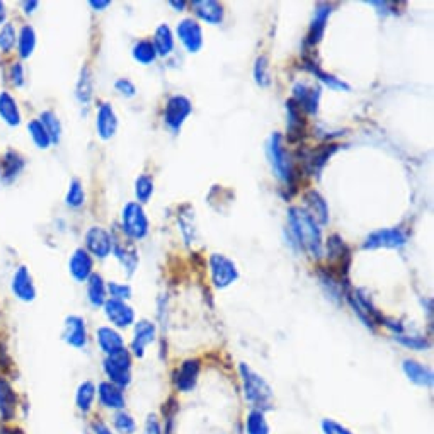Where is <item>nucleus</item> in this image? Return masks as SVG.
Instances as JSON below:
<instances>
[{
  "label": "nucleus",
  "instance_id": "obj_1",
  "mask_svg": "<svg viewBox=\"0 0 434 434\" xmlns=\"http://www.w3.org/2000/svg\"><path fill=\"white\" fill-rule=\"evenodd\" d=\"M288 222L292 226V233L300 247L312 258L322 256V232L319 224L307 213V210L300 206H292L288 211Z\"/></svg>",
  "mask_w": 434,
  "mask_h": 434
},
{
  "label": "nucleus",
  "instance_id": "obj_2",
  "mask_svg": "<svg viewBox=\"0 0 434 434\" xmlns=\"http://www.w3.org/2000/svg\"><path fill=\"white\" fill-rule=\"evenodd\" d=\"M240 376L244 383V395L256 410H269L273 407V390L262 376L258 375L251 366L240 365Z\"/></svg>",
  "mask_w": 434,
  "mask_h": 434
},
{
  "label": "nucleus",
  "instance_id": "obj_3",
  "mask_svg": "<svg viewBox=\"0 0 434 434\" xmlns=\"http://www.w3.org/2000/svg\"><path fill=\"white\" fill-rule=\"evenodd\" d=\"M267 153H269L271 164H273L274 172L279 179L283 181L288 186H293L295 184V165H293L292 157H290L288 150L285 147V140L279 133H273L269 138V143H267Z\"/></svg>",
  "mask_w": 434,
  "mask_h": 434
},
{
  "label": "nucleus",
  "instance_id": "obj_4",
  "mask_svg": "<svg viewBox=\"0 0 434 434\" xmlns=\"http://www.w3.org/2000/svg\"><path fill=\"white\" fill-rule=\"evenodd\" d=\"M104 372L109 382L116 387L124 388L131 382V356L126 349L109 354L104 361Z\"/></svg>",
  "mask_w": 434,
  "mask_h": 434
},
{
  "label": "nucleus",
  "instance_id": "obj_5",
  "mask_svg": "<svg viewBox=\"0 0 434 434\" xmlns=\"http://www.w3.org/2000/svg\"><path fill=\"white\" fill-rule=\"evenodd\" d=\"M122 224L123 233L131 240H140L149 233V218L138 203H128L124 206Z\"/></svg>",
  "mask_w": 434,
  "mask_h": 434
},
{
  "label": "nucleus",
  "instance_id": "obj_6",
  "mask_svg": "<svg viewBox=\"0 0 434 434\" xmlns=\"http://www.w3.org/2000/svg\"><path fill=\"white\" fill-rule=\"evenodd\" d=\"M210 269H211V278L217 288H226V286L232 285L233 281L239 279V269L233 264V260H230L224 254H211L210 258Z\"/></svg>",
  "mask_w": 434,
  "mask_h": 434
},
{
  "label": "nucleus",
  "instance_id": "obj_7",
  "mask_svg": "<svg viewBox=\"0 0 434 434\" xmlns=\"http://www.w3.org/2000/svg\"><path fill=\"white\" fill-rule=\"evenodd\" d=\"M111 249L115 251L116 258L123 264L124 269L128 271V274H133L138 266V251L135 244L131 242L130 237L124 235L123 230L122 232H116L111 237Z\"/></svg>",
  "mask_w": 434,
  "mask_h": 434
},
{
  "label": "nucleus",
  "instance_id": "obj_8",
  "mask_svg": "<svg viewBox=\"0 0 434 434\" xmlns=\"http://www.w3.org/2000/svg\"><path fill=\"white\" fill-rule=\"evenodd\" d=\"M192 106L191 101L187 99L186 96H172L169 97L167 106H165V112H164V122L169 128L177 133L183 126L184 122H186L187 116L191 115Z\"/></svg>",
  "mask_w": 434,
  "mask_h": 434
},
{
  "label": "nucleus",
  "instance_id": "obj_9",
  "mask_svg": "<svg viewBox=\"0 0 434 434\" xmlns=\"http://www.w3.org/2000/svg\"><path fill=\"white\" fill-rule=\"evenodd\" d=\"M406 242H407V235L400 228H382V230H376V232L369 233L363 247L365 249H380V247L397 249V247H402V245H406Z\"/></svg>",
  "mask_w": 434,
  "mask_h": 434
},
{
  "label": "nucleus",
  "instance_id": "obj_10",
  "mask_svg": "<svg viewBox=\"0 0 434 434\" xmlns=\"http://www.w3.org/2000/svg\"><path fill=\"white\" fill-rule=\"evenodd\" d=\"M293 103L298 108L303 109L308 115H317L319 112V103H320V89L319 87H312L307 84H298L293 85Z\"/></svg>",
  "mask_w": 434,
  "mask_h": 434
},
{
  "label": "nucleus",
  "instance_id": "obj_11",
  "mask_svg": "<svg viewBox=\"0 0 434 434\" xmlns=\"http://www.w3.org/2000/svg\"><path fill=\"white\" fill-rule=\"evenodd\" d=\"M177 36L190 53H198L203 47L201 26L192 19H183L177 24Z\"/></svg>",
  "mask_w": 434,
  "mask_h": 434
},
{
  "label": "nucleus",
  "instance_id": "obj_12",
  "mask_svg": "<svg viewBox=\"0 0 434 434\" xmlns=\"http://www.w3.org/2000/svg\"><path fill=\"white\" fill-rule=\"evenodd\" d=\"M104 312L106 317L115 324L116 327H128L133 324L135 320V312L130 305H126L122 300H106L104 303Z\"/></svg>",
  "mask_w": 434,
  "mask_h": 434
},
{
  "label": "nucleus",
  "instance_id": "obj_13",
  "mask_svg": "<svg viewBox=\"0 0 434 434\" xmlns=\"http://www.w3.org/2000/svg\"><path fill=\"white\" fill-rule=\"evenodd\" d=\"M331 12H332V7L329 6V3H317L315 6V14H313L310 29H308V35H307V41H305L308 47H315V44L322 40Z\"/></svg>",
  "mask_w": 434,
  "mask_h": 434
},
{
  "label": "nucleus",
  "instance_id": "obj_14",
  "mask_svg": "<svg viewBox=\"0 0 434 434\" xmlns=\"http://www.w3.org/2000/svg\"><path fill=\"white\" fill-rule=\"evenodd\" d=\"M85 244L87 249L101 259L108 258L109 252H111V235L101 226H92L85 233Z\"/></svg>",
  "mask_w": 434,
  "mask_h": 434
},
{
  "label": "nucleus",
  "instance_id": "obj_15",
  "mask_svg": "<svg viewBox=\"0 0 434 434\" xmlns=\"http://www.w3.org/2000/svg\"><path fill=\"white\" fill-rule=\"evenodd\" d=\"M156 324L149 322V320H140V322L135 326L133 332V341H131V349L137 354L138 358L143 356L145 353V347L149 344H152L156 341Z\"/></svg>",
  "mask_w": 434,
  "mask_h": 434
},
{
  "label": "nucleus",
  "instance_id": "obj_16",
  "mask_svg": "<svg viewBox=\"0 0 434 434\" xmlns=\"http://www.w3.org/2000/svg\"><path fill=\"white\" fill-rule=\"evenodd\" d=\"M305 205H307V213L317 224H329V206H327V201L319 191L310 190L305 192Z\"/></svg>",
  "mask_w": 434,
  "mask_h": 434
},
{
  "label": "nucleus",
  "instance_id": "obj_17",
  "mask_svg": "<svg viewBox=\"0 0 434 434\" xmlns=\"http://www.w3.org/2000/svg\"><path fill=\"white\" fill-rule=\"evenodd\" d=\"M199 369H201V365L198 360L184 361L176 373V387L181 392L192 390L196 387V382H198Z\"/></svg>",
  "mask_w": 434,
  "mask_h": 434
},
{
  "label": "nucleus",
  "instance_id": "obj_18",
  "mask_svg": "<svg viewBox=\"0 0 434 434\" xmlns=\"http://www.w3.org/2000/svg\"><path fill=\"white\" fill-rule=\"evenodd\" d=\"M194 14L208 24H220L224 21V6L215 0H194L191 3Z\"/></svg>",
  "mask_w": 434,
  "mask_h": 434
},
{
  "label": "nucleus",
  "instance_id": "obj_19",
  "mask_svg": "<svg viewBox=\"0 0 434 434\" xmlns=\"http://www.w3.org/2000/svg\"><path fill=\"white\" fill-rule=\"evenodd\" d=\"M63 339L74 347H84L87 342V331L85 324L81 317L72 315L65 320V327H63Z\"/></svg>",
  "mask_w": 434,
  "mask_h": 434
},
{
  "label": "nucleus",
  "instance_id": "obj_20",
  "mask_svg": "<svg viewBox=\"0 0 434 434\" xmlns=\"http://www.w3.org/2000/svg\"><path fill=\"white\" fill-rule=\"evenodd\" d=\"M286 111H288V123H286V128H288V142L295 143L298 140L303 138L305 119L301 116L300 108L292 99L286 103Z\"/></svg>",
  "mask_w": 434,
  "mask_h": 434
},
{
  "label": "nucleus",
  "instance_id": "obj_21",
  "mask_svg": "<svg viewBox=\"0 0 434 434\" xmlns=\"http://www.w3.org/2000/svg\"><path fill=\"white\" fill-rule=\"evenodd\" d=\"M339 145H320L319 149H315L307 156V171L312 176H319L322 172L324 165L327 164V160L337 152Z\"/></svg>",
  "mask_w": 434,
  "mask_h": 434
},
{
  "label": "nucleus",
  "instance_id": "obj_22",
  "mask_svg": "<svg viewBox=\"0 0 434 434\" xmlns=\"http://www.w3.org/2000/svg\"><path fill=\"white\" fill-rule=\"evenodd\" d=\"M97 133L103 140H109L112 135L116 133V128H118V119H116L115 111L109 104H101L99 111H97Z\"/></svg>",
  "mask_w": 434,
  "mask_h": 434
},
{
  "label": "nucleus",
  "instance_id": "obj_23",
  "mask_svg": "<svg viewBox=\"0 0 434 434\" xmlns=\"http://www.w3.org/2000/svg\"><path fill=\"white\" fill-rule=\"evenodd\" d=\"M97 394H99V400L104 407L112 410H122L124 407V395L123 388L116 387L111 382H103L97 388Z\"/></svg>",
  "mask_w": 434,
  "mask_h": 434
},
{
  "label": "nucleus",
  "instance_id": "obj_24",
  "mask_svg": "<svg viewBox=\"0 0 434 434\" xmlns=\"http://www.w3.org/2000/svg\"><path fill=\"white\" fill-rule=\"evenodd\" d=\"M70 273L77 281H85L92 274V258L84 249H77L70 259Z\"/></svg>",
  "mask_w": 434,
  "mask_h": 434
},
{
  "label": "nucleus",
  "instance_id": "obj_25",
  "mask_svg": "<svg viewBox=\"0 0 434 434\" xmlns=\"http://www.w3.org/2000/svg\"><path fill=\"white\" fill-rule=\"evenodd\" d=\"M403 373H406V376L410 382L419 385V387H431L433 385L431 369L426 368L424 365L417 363V361L414 360L403 361Z\"/></svg>",
  "mask_w": 434,
  "mask_h": 434
},
{
  "label": "nucleus",
  "instance_id": "obj_26",
  "mask_svg": "<svg viewBox=\"0 0 434 434\" xmlns=\"http://www.w3.org/2000/svg\"><path fill=\"white\" fill-rule=\"evenodd\" d=\"M17 397L14 394L12 387L0 376V414L3 421H12L16 416Z\"/></svg>",
  "mask_w": 434,
  "mask_h": 434
},
{
  "label": "nucleus",
  "instance_id": "obj_27",
  "mask_svg": "<svg viewBox=\"0 0 434 434\" xmlns=\"http://www.w3.org/2000/svg\"><path fill=\"white\" fill-rule=\"evenodd\" d=\"M97 342H99L101 349H103L108 356L109 354H115L118 353V351L124 349L123 337L115 329H111V327H99V329H97Z\"/></svg>",
  "mask_w": 434,
  "mask_h": 434
},
{
  "label": "nucleus",
  "instance_id": "obj_28",
  "mask_svg": "<svg viewBox=\"0 0 434 434\" xmlns=\"http://www.w3.org/2000/svg\"><path fill=\"white\" fill-rule=\"evenodd\" d=\"M327 256L332 260H337L339 267L342 273H347V266H349V251H347L344 240L339 235H331L327 240Z\"/></svg>",
  "mask_w": 434,
  "mask_h": 434
},
{
  "label": "nucleus",
  "instance_id": "obj_29",
  "mask_svg": "<svg viewBox=\"0 0 434 434\" xmlns=\"http://www.w3.org/2000/svg\"><path fill=\"white\" fill-rule=\"evenodd\" d=\"M12 290H14V293H16V295L24 301H29V300H33V298H35V295H36L35 286H33L31 276H29V273H28V269H26V267H19L16 276H14Z\"/></svg>",
  "mask_w": 434,
  "mask_h": 434
},
{
  "label": "nucleus",
  "instance_id": "obj_30",
  "mask_svg": "<svg viewBox=\"0 0 434 434\" xmlns=\"http://www.w3.org/2000/svg\"><path fill=\"white\" fill-rule=\"evenodd\" d=\"M153 48H156L157 55L167 56L169 53L174 50V36L171 28L167 24H160L156 29V35H153Z\"/></svg>",
  "mask_w": 434,
  "mask_h": 434
},
{
  "label": "nucleus",
  "instance_id": "obj_31",
  "mask_svg": "<svg viewBox=\"0 0 434 434\" xmlns=\"http://www.w3.org/2000/svg\"><path fill=\"white\" fill-rule=\"evenodd\" d=\"M305 69H307L308 72H312V74L315 75L317 78H320V81H322L326 85H329L331 89H334V90H349V85H347L346 82H342L341 78H337V77H334V75H331V74H327V72H324L319 65H317V63H313L312 60H305Z\"/></svg>",
  "mask_w": 434,
  "mask_h": 434
},
{
  "label": "nucleus",
  "instance_id": "obj_32",
  "mask_svg": "<svg viewBox=\"0 0 434 434\" xmlns=\"http://www.w3.org/2000/svg\"><path fill=\"white\" fill-rule=\"evenodd\" d=\"M87 295H89V301L94 307H101L106 303V285L99 274H90Z\"/></svg>",
  "mask_w": 434,
  "mask_h": 434
},
{
  "label": "nucleus",
  "instance_id": "obj_33",
  "mask_svg": "<svg viewBox=\"0 0 434 434\" xmlns=\"http://www.w3.org/2000/svg\"><path fill=\"white\" fill-rule=\"evenodd\" d=\"M0 116H2L7 123L12 124V126L21 122V115H19L16 101H14L7 92L0 94Z\"/></svg>",
  "mask_w": 434,
  "mask_h": 434
},
{
  "label": "nucleus",
  "instance_id": "obj_34",
  "mask_svg": "<svg viewBox=\"0 0 434 434\" xmlns=\"http://www.w3.org/2000/svg\"><path fill=\"white\" fill-rule=\"evenodd\" d=\"M94 399H96V387L94 383L84 382L78 387L77 395H75V402H77V407L82 410V412H89L92 409Z\"/></svg>",
  "mask_w": 434,
  "mask_h": 434
},
{
  "label": "nucleus",
  "instance_id": "obj_35",
  "mask_svg": "<svg viewBox=\"0 0 434 434\" xmlns=\"http://www.w3.org/2000/svg\"><path fill=\"white\" fill-rule=\"evenodd\" d=\"M133 58L137 60L138 63H143V65H150V63L156 62L157 51L156 48H153L152 41L149 40L138 41L133 47Z\"/></svg>",
  "mask_w": 434,
  "mask_h": 434
},
{
  "label": "nucleus",
  "instance_id": "obj_36",
  "mask_svg": "<svg viewBox=\"0 0 434 434\" xmlns=\"http://www.w3.org/2000/svg\"><path fill=\"white\" fill-rule=\"evenodd\" d=\"M245 431L247 434H269V424H267L264 412L260 410H251L245 421Z\"/></svg>",
  "mask_w": 434,
  "mask_h": 434
},
{
  "label": "nucleus",
  "instance_id": "obj_37",
  "mask_svg": "<svg viewBox=\"0 0 434 434\" xmlns=\"http://www.w3.org/2000/svg\"><path fill=\"white\" fill-rule=\"evenodd\" d=\"M24 167V160H22L21 156H17L16 152H9L6 157H3L2 162V174L7 181L16 177L19 172Z\"/></svg>",
  "mask_w": 434,
  "mask_h": 434
},
{
  "label": "nucleus",
  "instance_id": "obj_38",
  "mask_svg": "<svg viewBox=\"0 0 434 434\" xmlns=\"http://www.w3.org/2000/svg\"><path fill=\"white\" fill-rule=\"evenodd\" d=\"M35 44H36V36L35 31H33L31 26H24L21 29V35H19V55L22 58L29 56L35 50Z\"/></svg>",
  "mask_w": 434,
  "mask_h": 434
},
{
  "label": "nucleus",
  "instance_id": "obj_39",
  "mask_svg": "<svg viewBox=\"0 0 434 434\" xmlns=\"http://www.w3.org/2000/svg\"><path fill=\"white\" fill-rule=\"evenodd\" d=\"M77 97L81 103H89L90 97H92V75H90V70L87 67L82 70L81 78H78Z\"/></svg>",
  "mask_w": 434,
  "mask_h": 434
},
{
  "label": "nucleus",
  "instance_id": "obj_40",
  "mask_svg": "<svg viewBox=\"0 0 434 434\" xmlns=\"http://www.w3.org/2000/svg\"><path fill=\"white\" fill-rule=\"evenodd\" d=\"M41 124L44 126L47 133L50 135L51 142H58L60 135H62V124H60L58 118L51 111H47L41 115Z\"/></svg>",
  "mask_w": 434,
  "mask_h": 434
},
{
  "label": "nucleus",
  "instance_id": "obj_41",
  "mask_svg": "<svg viewBox=\"0 0 434 434\" xmlns=\"http://www.w3.org/2000/svg\"><path fill=\"white\" fill-rule=\"evenodd\" d=\"M135 194H137L140 203H147L153 194V181L149 176H140L135 183Z\"/></svg>",
  "mask_w": 434,
  "mask_h": 434
},
{
  "label": "nucleus",
  "instance_id": "obj_42",
  "mask_svg": "<svg viewBox=\"0 0 434 434\" xmlns=\"http://www.w3.org/2000/svg\"><path fill=\"white\" fill-rule=\"evenodd\" d=\"M29 133H31L33 140H35V143L40 149H48L51 143L50 140V135L47 133V130H44V126L41 124V122H37V119H35V122L29 123Z\"/></svg>",
  "mask_w": 434,
  "mask_h": 434
},
{
  "label": "nucleus",
  "instance_id": "obj_43",
  "mask_svg": "<svg viewBox=\"0 0 434 434\" xmlns=\"http://www.w3.org/2000/svg\"><path fill=\"white\" fill-rule=\"evenodd\" d=\"M84 199H85V194H84V190H82L81 181L74 179L70 183L69 192H67V205H70L72 208H78V206L84 205Z\"/></svg>",
  "mask_w": 434,
  "mask_h": 434
},
{
  "label": "nucleus",
  "instance_id": "obj_44",
  "mask_svg": "<svg viewBox=\"0 0 434 434\" xmlns=\"http://www.w3.org/2000/svg\"><path fill=\"white\" fill-rule=\"evenodd\" d=\"M115 428L116 431H119L122 434H133L137 431V422H135V419L130 414L119 410L115 416Z\"/></svg>",
  "mask_w": 434,
  "mask_h": 434
},
{
  "label": "nucleus",
  "instance_id": "obj_45",
  "mask_svg": "<svg viewBox=\"0 0 434 434\" xmlns=\"http://www.w3.org/2000/svg\"><path fill=\"white\" fill-rule=\"evenodd\" d=\"M254 78L256 82L260 87H267L271 84L269 78V65H267V58L266 56H259L256 60V67H254Z\"/></svg>",
  "mask_w": 434,
  "mask_h": 434
},
{
  "label": "nucleus",
  "instance_id": "obj_46",
  "mask_svg": "<svg viewBox=\"0 0 434 434\" xmlns=\"http://www.w3.org/2000/svg\"><path fill=\"white\" fill-rule=\"evenodd\" d=\"M395 341H399L402 346L410 347V349H426V347L429 346L428 341H426V337H421V335L399 334V335H395Z\"/></svg>",
  "mask_w": 434,
  "mask_h": 434
},
{
  "label": "nucleus",
  "instance_id": "obj_47",
  "mask_svg": "<svg viewBox=\"0 0 434 434\" xmlns=\"http://www.w3.org/2000/svg\"><path fill=\"white\" fill-rule=\"evenodd\" d=\"M14 44H16V31H14L12 24H6L0 31V48L3 51H9Z\"/></svg>",
  "mask_w": 434,
  "mask_h": 434
},
{
  "label": "nucleus",
  "instance_id": "obj_48",
  "mask_svg": "<svg viewBox=\"0 0 434 434\" xmlns=\"http://www.w3.org/2000/svg\"><path fill=\"white\" fill-rule=\"evenodd\" d=\"M322 433L324 434H353L351 429H347L346 426H342L341 422L334 421V419H324Z\"/></svg>",
  "mask_w": 434,
  "mask_h": 434
},
{
  "label": "nucleus",
  "instance_id": "obj_49",
  "mask_svg": "<svg viewBox=\"0 0 434 434\" xmlns=\"http://www.w3.org/2000/svg\"><path fill=\"white\" fill-rule=\"evenodd\" d=\"M109 293H111V297L115 298V300H128V298L131 297V288L128 285H119V283H109L108 286Z\"/></svg>",
  "mask_w": 434,
  "mask_h": 434
},
{
  "label": "nucleus",
  "instance_id": "obj_50",
  "mask_svg": "<svg viewBox=\"0 0 434 434\" xmlns=\"http://www.w3.org/2000/svg\"><path fill=\"white\" fill-rule=\"evenodd\" d=\"M115 87L119 94H123V96L126 97H133L135 94H137V89H135V85L131 84L128 78H119V81H116Z\"/></svg>",
  "mask_w": 434,
  "mask_h": 434
},
{
  "label": "nucleus",
  "instance_id": "obj_51",
  "mask_svg": "<svg viewBox=\"0 0 434 434\" xmlns=\"http://www.w3.org/2000/svg\"><path fill=\"white\" fill-rule=\"evenodd\" d=\"M143 434H162L160 422L157 421L156 416H149L145 422V433Z\"/></svg>",
  "mask_w": 434,
  "mask_h": 434
},
{
  "label": "nucleus",
  "instance_id": "obj_52",
  "mask_svg": "<svg viewBox=\"0 0 434 434\" xmlns=\"http://www.w3.org/2000/svg\"><path fill=\"white\" fill-rule=\"evenodd\" d=\"M10 77H12L14 84L22 85V82H24V72H22V67L19 65V63H16V65L12 67V70H10Z\"/></svg>",
  "mask_w": 434,
  "mask_h": 434
},
{
  "label": "nucleus",
  "instance_id": "obj_53",
  "mask_svg": "<svg viewBox=\"0 0 434 434\" xmlns=\"http://www.w3.org/2000/svg\"><path fill=\"white\" fill-rule=\"evenodd\" d=\"M9 365H10V360L6 353V347H3L2 342H0V368H9Z\"/></svg>",
  "mask_w": 434,
  "mask_h": 434
},
{
  "label": "nucleus",
  "instance_id": "obj_54",
  "mask_svg": "<svg viewBox=\"0 0 434 434\" xmlns=\"http://www.w3.org/2000/svg\"><path fill=\"white\" fill-rule=\"evenodd\" d=\"M109 3H111L109 0H97V2L96 0H92V2H90V6H92L94 9H104V7H108Z\"/></svg>",
  "mask_w": 434,
  "mask_h": 434
},
{
  "label": "nucleus",
  "instance_id": "obj_55",
  "mask_svg": "<svg viewBox=\"0 0 434 434\" xmlns=\"http://www.w3.org/2000/svg\"><path fill=\"white\" fill-rule=\"evenodd\" d=\"M96 434H115V433H112L111 429L108 428V426L97 424V426H96Z\"/></svg>",
  "mask_w": 434,
  "mask_h": 434
},
{
  "label": "nucleus",
  "instance_id": "obj_56",
  "mask_svg": "<svg viewBox=\"0 0 434 434\" xmlns=\"http://www.w3.org/2000/svg\"><path fill=\"white\" fill-rule=\"evenodd\" d=\"M169 3H171L174 9L179 10V12L184 9V7H186V2H184V0H181V2H174V0H172V2H169Z\"/></svg>",
  "mask_w": 434,
  "mask_h": 434
},
{
  "label": "nucleus",
  "instance_id": "obj_57",
  "mask_svg": "<svg viewBox=\"0 0 434 434\" xmlns=\"http://www.w3.org/2000/svg\"><path fill=\"white\" fill-rule=\"evenodd\" d=\"M6 21V7H3V3L0 2V24Z\"/></svg>",
  "mask_w": 434,
  "mask_h": 434
},
{
  "label": "nucleus",
  "instance_id": "obj_58",
  "mask_svg": "<svg viewBox=\"0 0 434 434\" xmlns=\"http://www.w3.org/2000/svg\"><path fill=\"white\" fill-rule=\"evenodd\" d=\"M0 434H21L16 429H9V428H2L0 429Z\"/></svg>",
  "mask_w": 434,
  "mask_h": 434
},
{
  "label": "nucleus",
  "instance_id": "obj_59",
  "mask_svg": "<svg viewBox=\"0 0 434 434\" xmlns=\"http://www.w3.org/2000/svg\"><path fill=\"white\" fill-rule=\"evenodd\" d=\"M24 7L28 9L26 12H29V9H35V7H37V2H24Z\"/></svg>",
  "mask_w": 434,
  "mask_h": 434
}]
</instances>
